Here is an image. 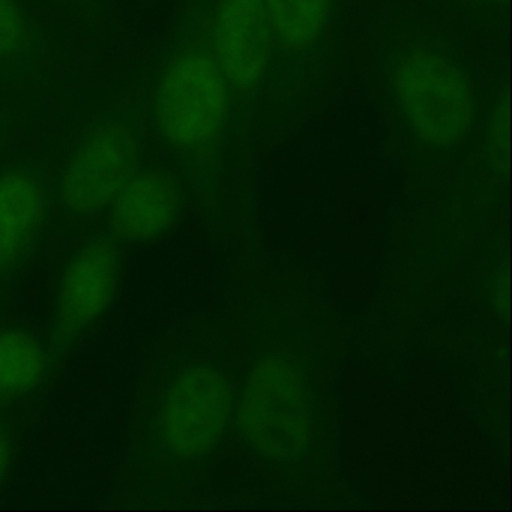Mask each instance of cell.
I'll return each mask as SVG.
<instances>
[{"label":"cell","mask_w":512,"mask_h":512,"mask_svg":"<svg viewBox=\"0 0 512 512\" xmlns=\"http://www.w3.org/2000/svg\"><path fill=\"white\" fill-rule=\"evenodd\" d=\"M235 404L227 461L272 493L343 497L334 382L350 332L299 272L269 271L245 250L233 266Z\"/></svg>","instance_id":"1"},{"label":"cell","mask_w":512,"mask_h":512,"mask_svg":"<svg viewBox=\"0 0 512 512\" xmlns=\"http://www.w3.org/2000/svg\"><path fill=\"white\" fill-rule=\"evenodd\" d=\"M235 331L226 314H194L155 346L134 388L119 499H187L229 455Z\"/></svg>","instance_id":"2"},{"label":"cell","mask_w":512,"mask_h":512,"mask_svg":"<svg viewBox=\"0 0 512 512\" xmlns=\"http://www.w3.org/2000/svg\"><path fill=\"white\" fill-rule=\"evenodd\" d=\"M152 121L164 145L187 170L206 214L241 233L224 188L223 154L235 106L229 83L199 23L179 40L158 77Z\"/></svg>","instance_id":"3"},{"label":"cell","mask_w":512,"mask_h":512,"mask_svg":"<svg viewBox=\"0 0 512 512\" xmlns=\"http://www.w3.org/2000/svg\"><path fill=\"white\" fill-rule=\"evenodd\" d=\"M382 79L392 112L422 152L457 151L478 118L472 74L452 44L430 29L404 28L382 53Z\"/></svg>","instance_id":"4"},{"label":"cell","mask_w":512,"mask_h":512,"mask_svg":"<svg viewBox=\"0 0 512 512\" xmlns=\"http://www.w3.org/2000/svg\"><path fill=\"white\" fill-rule=\"evenodd\" d=\"M274 56L263 100L287 106L304 97L328 61L337 0H265Z\"/></svg>","instance_id":"5"},{"label":"cell","mask_w":512,"mask_h":512,"mask_svg":"<svg viewBox=\"0 0 512 512\" xmlns=\"http://www.w3.org/2000/svg\"><path fill=\"white\" fill-rule=\"evenodd\" d=\"M205 31L232 92L236 116H248L265 97L274 41L265 0H211Z\"/></svg>","instance_id":"6"},{"label":"cell","mask_w":512,"mask_h":512,"mask_svg":"<svg viewBox=\"0 0 512 512\" xmlns=\"http://www.w3.org/2000/svg\"><path fill=\"white\" fill-rule=\"evenodd\" d=\"M139 166L136 128L122 118L106 119L83 137L71 155L59 185V200L70 214H97L112 205Z\"/></svg>","instance_id":"7"},{"label":"cell","mask_w":512,"mask_h":512,"mask_svg":"<svg viewBox=\"0 0 512 512\" xmlns=\"http://www.w3.org/2000/svg\"><path fill=\"white\" fill-rule=\"evenodd\" d=\"M118 277L119 253L112 238L94 239L74 254L59 284L52 329L56 356L106 313L115 298Z\"/></svg>","instance_id":"8"},{"label":"cell","mask_w":512,"mask_h":512,"mask_svg":"<svg viewBox=\"0 0 512 512\" xmlns=\"http://www.w3.org/2000/svg\"><path fill=\"white\" fill-rule=\"evenodd\" d=\"M182 200L176 176L157 169L137 170L109 206V238L143 242L166 235L178 221Z\"/></svg>","instance_id":"9"},{"label":"cell","mask_w":512,"mask_h":512,"mask_svg":"<svg viewBox=\"0 0 512 512\" xmlns=\"http://www.w3.org/2000/svg\"><path fill=\"white\" fill-rule=\"evenodd\" d=\"M46 211V190L34 172H0V274L14 268L34 244Z\"/></svg>","instance_id":"10"},{"label":"cell","mask_w":512,"mask_h":512,"mask_svg":"<svg viewBox=\"0 0 512 512\" xmlns=\"http://www.w3.org/2000/svg\"><path fill=\"white\" fill-rule=\"evenodd\" d=\"M50 367L43 344L31 332L2 331L0 343V401H11L34 391Z\"/></svg>","instance_id":"11"},{"label":"cell","mask_w":512,"mask_h":512,"mask_svg":"<svg viewBox=\"0 0 512 512\" xmlns=\"http://www.w3.org/2000/svg\"><path fill=\"white\" fill-rule=\"evenodd\" d=\"M34 50V29L19 0H0V65L19 64Z\"/></svg>","instance_id":"12"},{"label":"cell","mask_w":512,"mask_h":512,"mask_svg":"<svg viewBox=\"0 0 512 512\" xmlns=\"http://www.w3.org/2000/svg\"><path fill=\"white\" fill-rule=\"evenodd\" d=\"M11 433L8 425L4 421H0V482L7 475L8 466L11 461Z\"/></svg>","instance_id":"13"},{"label":"cell","mask_w":512,"mask_h":512,"mask_svg":"<svg viewBox=\"0 0 512 512\" xmlns=\"http://www.w3.org/2000/svg\"><path fill=\"white\" fill-rule=\"evenodd\" d=\"M458 2H464L470 7L485 8V10H500L508 4V0H458Z\"/></svg>","instance_id":"14"},{"label":"cell","mask_w":512,"mask_h":512,"mask_svg":"<svg viewBox=\"0 0 512 512\" xmlns=\"http://www.w3.org/2000/svg\"><path fill=\"white\" fill-rule=\"evenodd\" d=\"M0 343H2V331H0Z\"/></svg>","instance_id":"15"}]
</instances>
